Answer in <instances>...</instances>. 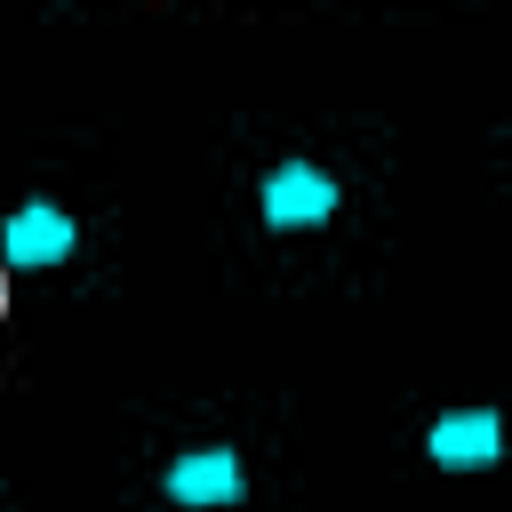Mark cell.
<instances>
[{
	"mask_svg": "<svg viewBox=\"0 0 512 512\" xmlns=\"http://www.w3.org/2000/svg\"><path fill=\"white\" fill-rule=\"evenodd\" d=\"M328 208H336V184L320 168H280L272 192H264V216L272 224H304V216H328Z\"/></svg>",
	"mask_w": 512,
	"mask_h": 512,
	"instance_id": "6da1fadb",
	"label": "cell"
},
{
	"mask_svg": "<svg viewBox=\"0 0 512 512\" xmlns=\"http://www.w3.org/2000/svg\"><path fill=\"white\" fill-rule=\"evenodd\" d=\"M168 488H176L184 504H224V496L240 488V464H232V448H208V456H184V464L168 472Z\"/></svg>",
	"mask_w": 512,
	"mask_h": 512,
	"instance_id": "7a4b0ae2",
	"label": "cell"
},
{
	"mask_svg": "<svg viewBox=\"0 0 512 512\" xmlns=\"http://www.w3.org/2000/svg\"><path fill=\"white\" fill-rule=\"evenodd\" d=\"M432 456L440 464H488L496 456V416H480V408L472 416H440L432 424Z\"/></svg>",
	"mask_w": 512,
	"mask_h": 512,
	"instance_id": "3957f363",
	"label": "cell"
},
{
	"mask_svg": "<svg viewBox=\"0 0 512 512\" xmlns=\"http://www.w3.org/2000/svg\"><path fill=\"white\" fill-rule=\"evenodd\" d=\"M64 248H72V224H64L56 208H16V216H8V256L48 264V256H64Z\"/></svg>",
	"mask_w": 512,
	"mask_h": 512,
	"instance_id": "277c9868",
	"label": "cell"
},
{
	"mask_svg": "<svg viewBox=\"0 0 512 512\" xmlns=\"http://www.w3.org/2000/svg\"><path fill=\"white\" fill-rule=\"evenodd\" d=\"M0 312H8V280H0Z\"/></svg>",
	"mask_w": 512,
	"mask_h": 512,
	"instance_id": "5b68a950",
	"label": "cell"
}]
</instances>
